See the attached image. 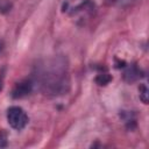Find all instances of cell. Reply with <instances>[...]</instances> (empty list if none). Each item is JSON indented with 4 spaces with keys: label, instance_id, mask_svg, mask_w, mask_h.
I'll return each instance as SVG.
<instances>
[{
    "label": "cell",
    "instance_id": "cell-1",
    "mask_svg": "<svg viewBox=\"0 0 149 149\" xmlns=\"http://www.w3.org/2000/svg\"><path fill=\"white\" fill-rule=\"evenodd\" d=\"M66 64L63 59H52L43 65L38 72L41 87L45 94H63L69 88Z\"/></svg>",
    "mask_w": 149,
    "mask_h": 149
},
{
    "label": "cell",
    "instance_id": "cell-2",
    "mask_svg": "<svg viewBox=\"0 0 149 149\" xmlns=\"http://www.w3.org/2000/svg\"><path fill=\"white\" fill-rule=\"evenodd\" d=\"M7 121L13 129L21 130L28 123V115L19 106H10L7 109Z\"/></svg>",
    "mask_w": 149,
    "mask_h": 149
},
{
    "label": "cell",
    "instance_id": "cell-3",
    "mask_svg": "<svg viewBox=\"0 0 149 149\" xmlns=\"http://www.w3.org/2000/svg\"><path fill=\"white\" fill-rule=\"evenodd\" d=\"M31 88H33V84H31L30 80H28V79L21 80V81H19V83H16L15 86L13 87L12 97H13L14 99L23 98V97L28 95V94L31 92Z\"/></svg>",
    "mask_w": 149,
    "mask_h": 149
},
{
    "label": "cell",
    "instance_id": "cell-4",
    "mask_svg": "<svg viewBox=\"0 0 149 149\" xmlns=\"http://www.w3.org/2000/svg\"><path fill=\"white\" fill-rule=\"evenodd\" d=\"M137 77H139V71H137V69H136L135 66L128 69V70L125 72V79H127L128 81H133V80H135Z\"/></svg>",
    "mask_w": 149,
    "mask_h": 149
},
{
    "label": "cell",
    "instance_id": "cell-5",
    "mask_svg": "<svg viewBox=\"0 0 149 149\" xmlns=\"http://www.w3.org/2000/svg\"><path fill=\"white\" fill-rule=\"evenodd\" d=\"M111 79H112V77H111L108 73H100V74L97 76L95 81H97L99 85H106V84H108V83L111 81Z\"/></svg>",
    "mask_w": 149,
    "mask_h": 149
},
{
    "label": "cell",
    "instance_id": "cell-6",
    "mask_svg": "<svg viewBox=\"0 0 149 149\" xmlns=\"http://www.w3.org/2000/svg\"><path fill=\"white\" fill-rule=\"evenodd\" d=\"M147 94H148V91H147V87L144 86V85H142L141 87H140V98L142 99V101L144 102V104H147Z\"/></svg>",
    "mask_w": 149,
    "mask_h": 149
},
{
    "label": "cell",
    "instance_id": "cell-7",
    "mask_svg": "<svg viewBox=\"0 0 149 149\" xmlns=\"http://www.w3.org/2000/svg\"><path fill=\"white\" fill-rule=\"evenodd\" d=\"M114 1H115L116 5H119V6H121V7H125V6L132 5V3L135 2L136 0H114Z\"/></svg>",
    "mask_w": 149,
    "mask_h": 149
},
{
    "label": "cell",
    "instance_id": "cell-8",
    "mask_svg": "<svg viewBox=\"0 0 149 149\" xmlns=\"http://www.w3.org/2000/svg\"><path fill=\"white\" fill-rule=\"evenodd\" d=\"M0 50H1V43H0Z\"/></svg>",
    "mask_w": 149,
    "mask_h": 149
}]
</instances>
